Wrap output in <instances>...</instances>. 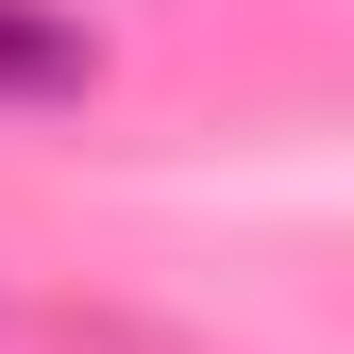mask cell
I'll return each instance as SVG.
<instances>
[{
  "label": "cell",
  "instance_id": "cell-1",
  "mask_svg": "<svg viewBox=\"0 0 354 354\" xmlns=\"http://www.w3.org/2000/svg\"><path fill=\"white\" fill-rule=\"evenodd\" d=\"M68 84H84V17L0 0V102H68Z\"/></svg>",
  "mask_w": 354,
  "mask_h": 354
}]
</instances>
